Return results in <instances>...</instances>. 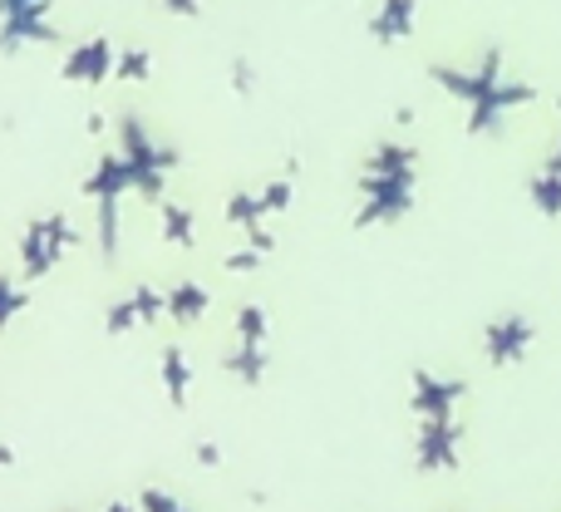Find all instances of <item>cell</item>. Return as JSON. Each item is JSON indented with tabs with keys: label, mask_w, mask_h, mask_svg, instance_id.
<instances>
[{
	"label": "cell",
	"mask_w": 561,
	"mask_h": 512,
	"mask_svg": "<svg viewBox=\"0 0 561 512\" xmlns=\"http://www.w3.org/2000/svg\"><path fill=\"white\" fill-rule=\"evenodd\" d=\"M369 30H375V39H385V45L414 35V0H379V15L369 20Z\"/></svg>",
	"instance_id": "8992f818"
},
{
	"label": "cell",
	"mask_w": 561,
	"mask_h": 512,
	"mask_svg": "<svg viewBox=\"0 0 561 512\" xmlns=\"http://www.w3.org/2000/svg\"><path fill=\"white\" fill-rule=\"evenodd\" d=\"M458 439H463V429H458L454 414L424 419V429H419V468H424V474H448V468H458Z\"/></svg>",
	"instance_id": "277c9868"
},
{
	"label": "cell",
	"mask_w": 561,
	"mask_h": 512,
	"mask_svg": "<svg viewBox=\"0 0 561 512\" xmlns=\"http://www.w3.org/2000/svg\"><path fill=\"white\" fill-rule=\"evenodd\" d=\"M557 109H561V94H557Z\"/></svg>",
	"instance_id": "9c48e42d"
},
{
	"label": "cell",
	"mask_w": 561,
	"mask_h": 512,
	"mask_svg": "<svg viewBox=\"0 0 561 512\" xmlns=\"http://www.w3.org/2000/svg\"><path fill=\"white\" fill-rule=\"evenodd\" d=\"M463 395H468V379H444V375H428V369H414V409H419V419L454 414Z\"/></svg>",
	"instance_id": "5b68a950"
},
{
	"label": "cell",
	"mask_w": 561,
	"mask_h": 512,
	"mask_svg": "<svg viewBox=\"0 0 561 512\" xmlns=\"http://www.w3.org/2000/svg\"><path fill=\"white\" fill-rule=\"evenodd\" d=\"M542 168H547V173H557V178H561V134H557L552 153H547V158H542Z\"/></svg>",
	"instance_id": "ba28073f"
},
{
	"label": "cell",
	"mask_w": 561,
	"mask_h": 512,
	"mask_svg": "<svg viewBox=\"0 0 561 512\" xmlns=\"http://www.w3.org/2000/svg\"><path fill=\"white\" fill-rule=\"evenodd\" d=\"M414 207V173H369L365 207H359V227L365 223H394Z\"/></svg>",
	"instance_id": "7a4b0ae2"
},
{
	"label": "cell",
	"mask_w": 561,
	"mask_h": 512,
	"mask_svg": "<svg viewBox=\"0 0 561 512\" xmlns=\"http://www.w3.org/2000/svg\"><path fill=\"white\" fill-rule=\"evenodd\" d=\"M527 203L537 207L542 217H561V178L557 173H533L527 178Z\"/></svg>",
	"instance_id": "52a82bcc"
},
{
	"label": "cell",
	"mask_w": 561,
	"mask_h": 512,
	"mask_svg": "<svg viewBox=\"0 0 561 512\" xmlns=\"http://www.w3.org/2000/svg\"><path fill=\"white\" fill-rule=\"evenodd\" d=\"M444 94L463 99L468 104V134L483 138V134H503V118L523 104H537L542 89L527 84V79H503V49L488 45L478 69H448V65H434L428 69Z\"/></svg>",
	"instance_id": "6da1fadb"
},
{
	"label": "cell",
	"mask_w": 561,
	"mask_h": 512,
	"mask_svg": "<svg viewBox=\"0 0 561 512\" xmlns=\"http://www.w3.org/2000/svg\"><path fill=\"white\" fill-rule=\"evenodd\" d=\"M533 340H537V326L527 316H497V320H488V330H483L488 365H497V369L523 365L527 350H533Z\"/></svg>",
	"instance_id": "3957f363"
}]
</instances>
